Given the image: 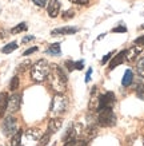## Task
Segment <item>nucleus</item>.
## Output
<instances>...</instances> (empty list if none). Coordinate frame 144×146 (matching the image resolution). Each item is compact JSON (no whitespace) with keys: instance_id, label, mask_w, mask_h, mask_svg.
<instances>
[{"instance_id":"1","label":"nucleus","mask_w":144,"mask_h":146,"mask_svg":"<svg viewBox=\"0 0 144 146\" xmlns=\"http://www.w3.org/2000/svg\"><path fill=\"white\" fill-rule=\"evenodd\" d=\"M48 79H49V84L56 93H63L67 87V75L63 71V68L56 64H53L51 68L49 74H48Z\"/></svg>"},{"instance_id":"2","label":"nucleus","mask_w":144,"mask_h":146,"mask_svg":"<svg viewBox=\"0 0 144 146\" xmlns=\"http://www.w3.org/2000/svg\"><path fill=\"white\" fill-rule=\"evenodd\" d=\"M51 71V66L45 59H40L31 67V78L35 82H43L48 78V74Z\"/></svg>"},{"instance_id":"3","label":"nucleus","mask_w":144,"mask_h":146,"mask_svg":"<svg viewBox=\"0 0 144 146\" xmlns=\"http://www.w3.org/2000/svg\"><path fill=\"white\" fill-rule=\"evenodd\" d=\"M97 122L100 126L103 127H109V126H114L116 123V115H115L112 107L104 109V110L99 111V117H97Z\"/></svg>"},{"instance_id":"4","label":"nucleus","mask_w":144,"mask_h":146,"mask_svg":"<svg viewBox=\"0 0 144 146\" xmlns=\"http://www.w3.org/2000/svg\"><path fill=\"white\" fill-rule=\"evenodd\" d=\"M67 106H68V99L64 95H61L60 93H57L53 97L52 103H51V113L55 115L63 114V113H66Z\"/></svg>"},{"instance_id":"5","label":"nucleus","mask_w":144,"mask_h":146,"mask_svg":"<svg viewBox=\"0 0 144 146\" xmlns=\"http://www.w3.org/2000/svg\"><path fill=\"white\" fill-rule=\"evenodd\" d=\"M1 127H3V131L7 137H11L13 134L18 131V122H16V118H13V117H7L3 119L1 122Z\"/></svg>"},{"instance_id":"6","label":"nucleus","mask_w":144,"mask_h":146,"mask_svg":"<svg viewBox=\"0 0 144 146\" xmlns=\"http://www.w3.org/2000/svg\"><path fill=\"white\" fill-rule=\"evenodd\" d=\"M115 95L114 93H111V91H107L105 94L100 95L99 97V103H97V111L100 110H104V109H108V107H112L115 105Z\"/></svg>"},{"instance_id":"7","label":"nucleus","mask_w":144,"mask_h":146,"mask_svg":"<svg viewBox=\"0 0 144 146\" xmlns=\"http://www.w3.org/2000/svg\"><path fill=\"white\" fill-rule=\"evenodd\" d=\"M20 101H22V98H20V94H13L11 97L8 98V105H7V110L9 113H15V111H18L20 109Z\"/></svg>"},{"instance_id":"8","label":"nucleus","mask_w":144,"mask_h":146,"mask_svg":"<svg viewBox=\"0 0 144 146\" xmlns=\"http://www.w3.org/2000/svg\"><path fill=\"white\" fill-rule=\"evenodd\" d=\"M60 1L57 0H49L47 3V12L51 18H56L59 12H60Z\"/></svg>"},{"instance_id":"9","label":"nucleus","mask_w":144,"mask_h":146,"mask_svg":"<svg viewBox=\"0 0 144 146\" xmlns=\"http://www.w3.org/2000/svg\"><path fill=\"white\" fill-rule=\"evenodd\" d=\"M79 31L78 27H71V26H67V27H60V28H56L51 32L52 36H56V35H74L76 32Z\"/></svg>"},{"instance_id":"10","label":"nucleus","mask_w":144,"mask_h":146,"mask_svg":"<svg viewBox=\"0 0 144 146\" xmlns=\"http://www.w3.org/2000/svg\"><path fill=\"white\" fill-rule=\"evenodd\" d=\"M61 125H63V119H60V118H52V119H49V122H48V133L49 134L57 133L60 130Z\"/></svg>"},{"instance_id":"11","label":"nucleus","mask_w":144,"mask_h":146,"mask_svg":"<svg viewBox=\"0 0 144 146\" xmlns=\"http://www.w3.org/2000/svg\"><path fill=\"white\" fill-rule=\"evenodd\" d=\"M141 50H143V47H141V46H137V44L133 46V47H131L130 50H127L126 51V59L127 60H130V62L135 60L136 58H137V55L141 52Z\"/></svg>"},{"instance_id":"12","label":"nucleus","mask_w":144,"mask_h":146,"mask_svg":"<svg viewBox=\"0 0 144 146\" xmlns=\"http://www.w3.org/2000/svg\"><path fill=\"white\" fill-rule=\"evenodd\" d=\"M126 51L127 50H123L118 55H115V58L111 60V63H109V70H114L115 67H118L119 64H122V63L126 60Z\"/></svg>"},{"instance_id":"13","label":"nucleus","mask_w":144,"mask_h":146,"mask_svg":"<svg viewBox=\"0 0 144 146\" xmlns=\"http://www.w3.org/2000/svg\"><path fill=\"white\" fill-rule=\"evenodd\" d=\"M8 94L0 93V117H3L7 111V105H8Z\"/></svg>"},{"instance_id":"14","label":"nucleus","mask_w":144,"mask_h":146,"mask_svg":"<svg viewBox=\"0 0 144 146\" xmlns=\"http://www.w3.org/2000/svg\"><path fill=\"white\" fill-rule=\"evenodd\" d=\"M45 54L47 55H51V56H59L61 54V48H60V43H53L45 50Z\"/></svg>"},{"instance_id":"15","label":"nucleus","mask_w":144,"mask_h":146,"mask_svg":"<svg viewBox=\"0 0 144 146\" xmlns=\"http://www.w3.org/2000/svg\"><path fill=\"white\" fill-rule=\"evenodd\" d=\"M132 80H133V74H132V71L127 70L124 76H123V79H122V84L124 87H128V86L132 83Z\"/></svg>"},{"instance_id":"16","label":"nucleus","mask_w":144,"mask_h":146,"mask_svg":"<svg viewBox=\"0 0 144 146\" xmlns=\"http://www.w3.org/2000/svg\"><path fill=\"white\" fill-rule=\"evenodd\" d=\"M75 135H76L75 129L72 127V126H70V127L67 129L66 134L63 135V141H64V142H68V141H71V139H75Z\"/></svg>"},{"instance_id":"17","label":"nucleus","mask_w":144,"mask_h":146,"mask_svg":"<svg viewBox=\"0 0 144 146\" xmlns=\"http://www.w3.org/2000/svg\"><path fill=\"white\" fill-rule=\"evenodd\" d=\"M22 135H23V131H22V130H18L16 133L13 134V138H12V142H11V146H20V145H22Z\"/></svg>"},{"instance_id":"18","label":"nucleus","mask_w":144,"mask_h":146,"mask_svg":"<svg viewBox=\"0 0 144 146\" xmlns=\"http://www.w3.org/2000/svg\"><path fill=\"white\" fill-rule=\"evenodd\" d=\"M16 48H18V43H16V42H11V43L5 44L4 47L1 48V52H3V54H11L12 51H15Z\"/></svg>"},{"instance_id":"19","label":"nucleus","mask_w":144,"mask_h":146,"mask_svg":"<svg viewBox=\"0 0 144 146\" xmlns=\"http://www.w3.org/2000/svg\"><path fill=\"white\" fill-rule=\"evenodd\" d=\"M27 28H28V27H27V24L24 22H23V23H19L18 26L13 27L12 30H11V34H13V35H15V34H19V32L27 31Z\"/></svg>"},{"instance_id":"20","label":"nucleus","mask_w":144,"mask_h":146,"mask_svg":"<svg viewBox=\"0 0 144 146\" xmlns=\"http://www.w3.org/2000/svg\"><path fill=\"white\" fill-rule=\"evenodd\" d=\"M19 87V76H13L12 79H11V82H9V89L12 90V91H15V90H18Z\"/></svg>"},{"instance_id":"21","label":"nucleus","mask_w":144,"mask_h":146,"mask_svg":"<svg viewBox=\"0 0 144 146\" xmlns=\"http://www.w3.org/2000/svg\"><path fill=\"white\" fill-rule=\"evenodd\" d=\"M136 95H137V98H140V99L144 101V83L137 86V89H136Z\"/></svg>"},{"instance_id":"22","label":"nucleus","mask_w":144,"mask_h":146,"mask_svg":"<svg viewBox=\"0 0 144 146\" xmlns=\"http://www.w3.org/2000/svg\"><path fill=\"white\" fill-rule=\"evenodd\" d=\"M49 138H51V134L47 133V134H44L43 137L40 138V142H39V146H45L49 142Z\"/></svg>"},{"instance_id":"23","label":"nucleus","mask_w":144,"mask_h":146,"mask_svg":"<svg viewBox=\"0 0 144 146\" xmlns=\"http://www.w3.org/2000/svg\"><path fill=\"white\" fill-rule=\"evenodd\" d=\"M74 16H75V11H74V9H68V11H66V12L63 13V19H64V20L74 18Z\"/></svg>"},{"instance_id":"24","label":"nucleus","mask_w":144,"mask_h":146,"mask_svg":"<svg viewBox=\"0 0 144 146\" xmlns=\"http://www.w3.org/2000/svg\"><path fill=\"white\" fill-rule=\"evenodd\" d=\"M31 1H34L37 7H45L48 3V0H31Z\"/></svg>"},{"instance_id":"25","label":"nucleus","mask_w":144,"mask_h":146,"mask_svg":"<svg viewBox=\"0 0 144 146\" xmlns=\"http://www.w3.org/2000/svg\"><path fill=\"white\" fill-rule=\"evenodd\" d=\"M66 67H67V70L68 71H74L75 70V62H72V60H67Z\"/></svg>"},{"instance_id":"26","label":"nucleus","mask_w":144,"mask_h":146,"mask_svg":"<svg viewBox=\"0 0 144 146\" xmlns=\"http://www.w3.org/2000/svg\"><path fill=\"white\" fill-rule=\"evenodd\" d=\"M36 51H37V47H31V48H28L27 51H24V52H23V55H24V56H28V55L36 52Z\"/></svg>"},{"instance_id":"27","label":"nucleus","mask_w":144,"mask_h":146,"mask_svg":"<svg viewBox=\"0 0 144 146\" xmlns=\"http://www.w3.org/2000/svg\"><path fill=\"white\" fill-rule=\"evenodd\" d=\"M83 68H84V60L75 62V70H83Z\"/></svg>"},{"instance_id":"28","label":"nucleus","mask_w":144,"mask_h":146,"mask_svg":"<svg viewBox=\"0 0 144 146\" xmlns=\"http://www.w3.org/2000/svg\"><path fill=\"white\" fill-rule=\"evenodd\" d=\"M112 32H127V27L126 26H119V27H115Z\"/></svg>"},{"instance_id":"29","label":"nucleus","mask_w":144,"mask_h":146,"mask_svg":"<svg viewBox=\"0 0 144 146\" xmlns=\"http://www.w3.org/2000/svg\"><path fill=\"white\" fill-rule=\"evenodd\" d=\"M31 63H30V60H27V62H24V63H22V64H20V67H19L18 70L19 71H26L27 68H28V66H30Z\"/></svg>"},{"instance_id":"30","label":"nucleus","mask_w":144,"mask_h":146,"mask_svg":"<svg viewBox=\"0 0 144 146\" xmlns=\"http://www.w3.org/2000/svg\"><path fill=\"white\" fill-rule=\"evenodd\" d=\"M71 3H74V4H83V5H85V4H88V1L89 0H70Z\"/></svg>"},{"instance_id":"31","label":"nucleus","mask_w":144,"mask_h":146,"mask_svg":"<svg viewBox=\"0 0 144 146\" xmlns=\"http://www.w3.org/2000/svg\"><path fill=\"white\" fill-rule=\"evenodd\" d=\"M135 44L141 46V47H143V46H144V35L143 36H139V38L135 40Z\"/></svg>"},{"instance_id":"32","label":"nucleus","mask_w":144,"mask_h":146,"mask_svg":"<svg viewBox=\"0 0 144 146\" xmlns=\"http://www.w3.org/2000/svg\"><path fill=\"white\" fill-rule=\"evenodd\" d=\"M112 55H114V52H108V54H107V55H105V56L101 59V64H105V63L109 60V58L112 56Z\"/></svg>"},{"instance_id":"33","label":"nucleus","mask_w":144,"mask_h":146,"mask_svg":"<svg viewBox=\"0 0 144 146\" xmlns=\"http://www.w3.org/2000/svg\"><path fill=\"white\" fill-rule=\"evenodd\" d=\"M35 39V36H32V35H30V36H24V38H23V43H28V42H31V40H34Z\"/></svg>"},{"instance_id":"34","label":"nucleus","mask_w":144,"mask_h":146,"mask_svg":"<svg viewBox=\"0 0 144 146\" xmlns=\"http://www.w3.org/2000/svg\"><path fill=\"white\" fill-rule=\"evenodd\" d=\"M91 72H92V68H89V70L87 71V74H85V82H89V76H91Z\"/></svg>"},{"instance_id":"35","label":"nucleus","mask_w":144,"mask_h":146,"mask_svg":"<svg viewBox=\"0 0 144 146\" xmlns=\"http://www.w3.org/2000/svg\"><path fill=\"white\" fill-rule=\"evenodd\" d=\"M1 38H5V34H4V32H0V39H1Z\"/></svg>"},{"instance_id":"36","label":"nucleus","mask_w":144,"mask_h":146,"mask_svg":"<svg viewBox=\"0 0 144 146\" xmlns=\"http://www.w3.org/2000/svg\"><path fill=\"white\" fill-rule=\"evenodd\" d=\"M141 28H143V30H144V24H143V26H141Z\"/></svg>"}]
</instances>
